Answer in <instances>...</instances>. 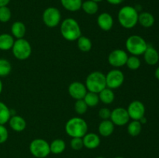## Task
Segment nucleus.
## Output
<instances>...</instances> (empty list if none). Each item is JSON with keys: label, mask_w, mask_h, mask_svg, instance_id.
<instances>
[{"label": "nucleus", "mask_w": 159, "mask_h": 158, "mask_svg": "<svg viewBox=\"0 0 159 158\" xmlns=\"http://www.w3.org/2000/svg\"><path fill=\"white\" fill-rule=\"evenodd\" d=\"M87 88L85 84L79 81H74L68 86V93L70 96L75 100L83 99L87 93Z\"/></svg>", "instance_id": "ddd939ff"}, {"label": "nucleus", "mask_w": 159, "mask_h": 158, "mask_svg": "<svg viewBox=\"0 0 159 158\" xmlns=\"http://www.w3.org/2000/svg\"><path fill=\"white\" fill-rule=\"evenodd\" d=\"M114 20L113 16L108 12H102L97 18V24L103 31H110L113 28Z\"/></svg>", "instance_id": "4468645a"}, {"label": "nucleus", "mask_w": 159, "mask_h": 158, "mask_svg": "<svg viewBox=\"0 0 159 158\" xmlns=\"http://www.w3.org/2000/svg\"><path fill=\"white\" fill-rule=\"evenodd\" d=\"M99 101L106 105H110L113 103L115 99V94L112 89L109 88H105L99 93Z\"/></svg>", "instance_id": "4be33fe9"}, {"label": "nucleus", "mask_w": 159, "mask_h": 158, "mask_svg": "<svg viewBox=\"0 0 159 158\" xmlns=\"http://www.w3.org/2000/svg\"><path fill=\"white\" fill-rule=\"evenodd\" d=\"M30 152L36 158H46L51 153L50 143L43 139H35L30 143Z\"/></svg>", "instance_id": "0eeeda50"}, {"label": "nucleus", "mask_w": 159, "mask_h": 158, "mask_svg": "<svg viewBox=\"0 0 159 158\" xmlns=\"http://www.w3.org/2000/svg\"><path fill=\"white\" fill-rule=\"evenodd\" d=\"M96 158H105V157H103V156H97V157Z\"/></svg>", "instance_id": "c03bdc74"}, {"label": "nucleus", "mask_w": 159, "mask_h": 158, "mask_svg": "<svg viewBox=\"0 0 159 158\" xmlns=\"http://www.w3.org/2000/svg\"><path fill=\"white\" fill-rule=\"evenodd\" d=\"M114 127L115 125L110 119L102 120L99 123V128H98L99 135L103 137H108V136H111L114 131Z\"/></svg>", "instance_id": "a211bd4d"}, {"label": "nucleus", "mask_w": 159, "mask_h": 158, "mask_svg": "<svg viewBox=\"0 0 159 158\" xmlns=\"http://www.w3.org/2000/svg\"><path fill=\"white\" fill-rule=\"evenodd\" d=\"M62 6L69 12H77L82 8V0H61Z\"/></svg>", "instance_id": "5701e85b"}, {"label": "nucleus", "mask_w": 159, "mask_h": 158, "mask_svg": "<svg viewBox=\"0 0 159 158\" xmlns=\"http://www.w3.org/2000/svg\"><path fill=\"white\" fill-rule=\"evenodd\" d=\"M11 116L12 115L10 108L4 102H0V125H5L7 123Z\"/></svg>", "instance_id": "a878e982"}, {"label": "nucleus", "mask_w": 159, "mask_h": 158, "mask_svg": "<svg viewBox=\"0 0 159 158\" xmlns=\"http://www.w3.org/2000/svg\"><path fill=\"white\" fill-rule=\"evenodd\" d=\"M158 54H159V51H158Z\"/></svg>", "instance_id": "a18cd8bd"}, {"label": "nucleus", "mask_w": 159, "mask_h": 158, "mask_svg": "<svg viewBox=\"0 0 159 158\" xmlns=\"http://www.w3.org/2000/svg\"><path fill=\"white\" fill-rule=\"evenodd\" d=\"M83 100L85 101V104L88 107H96L99 102V94L97 93L87 91Z\"/></svg>", "instance_id": "c85d7f7f"}, {"label": "nucleus", "mask_w": 159, "mask_h": 158, "mask_svg": "<svg viewBox=\"0 0 159 158\" xmlns=\"http://www.w3.org/2000/svg\"><path fill=\"white\" fill-rule=\"evenodd\" d=\"M139 122H141V123L142 124V125H143V124H145L146 122H147V119H146L145 116H144V117H142L141 119H140Z\"/></svg>", "instance_id": "58836bf2"}, {"label": "nucleus", "mask_w": 159, "mask_h": 158, "mask_svg": "<svg viewBox=\"0 0 159 158\" xmlns=\"http://www.w3.org/2000/svg\"><path fill=\"white\" fill-rule=\"evenodd\" d=\"M110 119L115 125L123 126L128 123L130 120V116L126 108L117 107L111 111Z\"/></svg>", "instance_id": "9b49d317"}, {"label": "nucleus", "mask_w": 159, "mask_h": 158, "mask_svg": "<svg viewBox=\"0 0 159 158\" xmlns=\"http://www.w3.org/2000/svg\"><path fill=\"white\" fill-rule=\"evenodd\" d=\"M9 137V132L5 125H0V144L4 143Z\"/></svg>", "instance_id": "f704fd0d"}, {"label": "nucleus", "mask_w": 159, "mask_h": 158, "mask_svg": "<svg viewBox=\"0 0 159 158\" xmlns=\"http://www.w3.org/2000/svg\"><path fill=\"white\" fill-rule=\"evenodd\" d=\"M128 54L125 50L121 49H116L112 51L108 56V62L112 67L119 68L126 65Z\"/></svg>", "instance_id": "9d476101"}, {"label": "nucleus", "mask_w": 159, "mask_h": 158, "mask_svg": "<svg viewBox=\"0 0 159 158\" xmlns=\"http://www.w3.org/2000/svg\"><path fill=\"white\" fill-rule=\"evenodd\" d=\"M130 119L139 121L145 115V106L141 101L135 100L129 104L127 108Z\"/></svg>", "instance_id": "f8f14e48"}, {"label": "nucleus", "mask_w": 159, "mask_h": 158, "mask_svg": "<svg viewBox=\"0 0 159 158\" xmlns=\"http://www.w3.org/2000/svg\"><path fill=\"white\" fill-rule=\"evenodd\" d=\"M12 71V64L8 60L0 58V77H6Z\"/></svg>", "instance_id": "c756f323"}, {"label": "nucleus", "mask_w": 159, "mask_h": 158, "mask_svg": "<svg viewBox=\"0 0 159 158\" xmlns=\"http://www.w3.org/2000/svg\"><path fill=\"white\" fill-rule=\"evenodd\" d=\"M105 76L107 88L112 90L116 89L121 87L124 82V73L117 68H114L110 71Z\"/></svg>", "instance_id": "1a4fd4ad"}, {"label": "nucleus", "mask_w": 159, "mask_h": 158, "mask_svg": "<svg viewBox=\"0 0 159 158\" xmlns=\"http://www.w3.org/2000/svg\"><path fill=\"white\" fill-rule=\"evenodd\" d=\"M65 132L71 138H82L88 132L86 121L81 117H73L65 124Z\"/></svg>", "instance_id": "7ed1b4c3"}, {"label": "nucleus", "mask_w": 159, "mask_h": 158, "mask_svg": "<svg viewBox=\"0 0 159 158\" xmlns=\"http://www.w3.org/2000/svg\"><path fill=\"white\" fill-rule=\"evenodd\" d=\"M92 1H93V2H96L99 3V2H100L103 1V0H92Z\"/></svg>", "instance_id": "79ce46f5"}, {"label": "nucleus", "mask_w": 159, "mask_h": 158, "mask_svg": "<svg viewBox=\"0 0 159 158\" xmlns=\"http://www.w3.org/2000/svg\"><path fill=\"white\" fill-rule=\"evenodd\" d=\"M66 148V143L61 139H54L50 143V150L54 154H61L63 153Z\"/></svg>", "instance_id": "b1692460"}, {"label": "nucleus", "mask_w": 159, "mask_h": 158, "mask_svg": "<svg viewBox=\"0 0 159 158\" xmlns=\"http://www.w3.org/2000/svg\"><path fill=\"white\" fill-rule=\"evenodd\" d=\"M42 20L48 27H56L61 23V14L57 8L48 7L43 11L42 14Z\"/></svg>", "instance_id": "6e6552de"}, {"label": "nucleus", "mask_w": 159, "mask_h": 158, "mask_svg": "<svg viewBox=\"0 0 159 158\" xmlns=\"http://www.w3.org/2000/svg\"><path fill=\"white\" fill-rule=\"evenodd\" d=\"M85 85L88 91L99 94L102 90L107 88L105 74L101 71L90 73L85 79Z\"/></svg>", "instance_id": "20e7f679"}, {"label": "nucleus", "mask_w": 159, "mask_h": 158, "mask_svg": "<svg viewBox=\"0 0 159 158\" xmlns=\"http://www.w3.org/2000/svg\"><path fill=\"white\" fill-rule=\"evenodd\" d=\"M2 89H3V84H2V81H1V79H0V94H1L2 91Z\"/></svg>", "instance_id": "a19ab883"}, {"label": "nucleus", "mask_w": 159, "mask_h": 158, "mask_svg": "<svg viewBox=\"0 0 159 158\" xmlns=\"http://www.w3.org/2000/svg\"><path fill=\"white\" fill-rule=\"evenodd\" d=\"M141 62L139 57L134 55L128 57L127 63H126V65H127V68L130 70H132V71H136V70L139 69L140 67H141Z\"/></svg>", "instance_id": "7c9ffc66"}, {"label": "nucleus", "mask_w": 159, "mask_h": 158, "mask_svg": "<svg viewBox=\"0 0 159 158\" xmlns=\"http://www.w3.org/2000/svg\"><path fill=\"white\" fill-rule=\"evenodd\" d=\"M61 33L66 40L75 41L82 36V30L75 19L67 18L61 23Z\"/></svg>", "instance_id": "f03ea898"}, {"label": "nucleus", "mask_w": 159, "mask_h": 158, "mask_svg": "<svg viewBox=\"0 0 159 158\" xmlns=\"http://www.w3.org/2000/svg\"><path fill=\"white\" fill-rule=\"evenodd\" d=\"M155 17L148 12H142L138 15V23L144 28H150L155 24Z\"/></svg>", "instance_id": "aec40b11"}, {"label": "nucleus", "mask_w": 159, "mask_h": 158, "mask_svg": "<svg viewBox=\"0 0 159 158\" xmlns=\"http://www.w3.org/2000/svg\"><path fill=\"white\" fill-rule=\"evenodd\" d=\"M138 11L134 6H123L118 12V22L125 29H132L138 23Z\"/></svg>", "instance_id": "f257e3e1"}, {"label": "nucleus", "mask_w": 159, "mask_h": 158, "mask_svg": "<svg viewBox=\"0 0 159 158\" xmlns=\"http://www.w3.org/2000/svg\"><path fill=\"white\" fill-rule=\"evenodd\" d=\"M11 0H0V7L2 6H7Z\"/></svg>", "instance_id": "4c0bfd02"}, {"label": "nucleus", "mask_w": 159, "mask_h": 158, "mask_svg": "<svg viewBox=\"0 0 159 158\" xmlns=\"http://www.w3.org/2000/svg\"><path fill=\"white\" fill-rule=\"evenodd\" d=\"M14 37L9 33L0 34V50L7 51L12 50L14 44Z\"/></svg>", "instance_id": "412c9836"}, {"label": "nucleus", "mask_w": 159, "mask_h": 158, "mask_svg": "<svg viewBox=\"0 0 159 158\" xmlns=\"http://www.w3.org/2000/svg\"><path fill=\"white\" fill-rule=\"evenodd\" d=\"M155 77H156V78L159 81V67L158 68H157V69L155 70Z\"/></svg>", "instance_id": "ea45409f"}, {"label": "nucleus", "mask_w": 159, "mask_h": 158, "mask_svg": "<svg viewBox=\"0 0 159 158\" xmlns=\"http://www.w3.org/2000/svg\"><path fill=\"white\" fill-rule=\"evenodd\" d=\"M78 48L82 52H89L91 50L93 43L91 40L85 36H81L77 40Z\"/></svg>", "instance_id": "bb28decb"}, {"label": "nucleus", "mask_w": 159, "mask_h": 158, "mask_svg": "<svg viewBox=\"0 0 159 158\" xmlns=\"http://www.w3.org/2000/svg\"><path fill=\"white\" fill-rule=\"evenodd\" d=\"M26 26L21 21H16L11 26V33L12 36L15 38L22 39L24 37L26 33Z\"/></svg>", "instance_id": "6ab92c4d"}, {"label": "nucleus", "mask_w": 159, "mask_h": 158, "mask_svg": "<svg viewBox=\"0 0 159 158\" xmlns=\"http://www.w3.org/2000/svg\"><path fill=\"white\" fill-rule=\"evenodd\" d=\"M84 147L89 150H94L100 145V137L98 134L94 133H87L82 137Z\"/></svg>", "instance_id": "2eb2a0df"}, {"label": "nucleus", "mask_w": 159, "mask_h": 158, "mask_svg": "<svg viewBox=\"0 0 159 158\" xmlns=\"http://www.w3.org/2000/svg\"><path fill=\"white\" fill-rule=\"evenodd\" d=\"M70 146H71V149L74 150H80L84 147L83 141H82V138L79 137H74L71 139L70 142Z\"/></svg>", "instance_id": "72a5a7b5"}, {"label": "nucleus", "mask_w": 159, "mask_h": 158, "mask_svg": "<svg viewBox=\"0 0 159 158\" xmlns=\"http://www.w3.org/2000/svg\"><path fill=\"white\" fill-rule=\"evenodd\" d=\"M8 122L10 128L13 131L18 132V133L23 131L26 126V120L22 116H18V115H14L11 116Z\"/></svg>", "instance_id": "dca6fc26"}, {"label": "nucleus", "mask_w": 159, "mask_h": 158, "mask_svg": "<svg viewBox=\"0 0 159 158\" xmlns=\"http://www.w3.org/2000/svg\"><path fill=\"white\" fill-rule=\"evenodd\" d=\"M144 61L149 65H155L159 61V54L158 51L153 47L152 46L148 45L144 53Z\"/></svg>", "instance_id": "f3484780"}, {"label": "nucleus", "mask_w": 159, "mask_h": 158, "mask_svg": "<svg viewBox=\"0 0 159 158\" xmlns=\"http://www.w3.org/2000/svg\"><path fill=\"white\" fill-rule=\"evenodd\" d=\"M11 17H12V12L8 6L0 7V22L1 23H7L10 20Z\"/></svg>", "instance_id": "2f4dec72"}, {"label": "nucleus", "mask_w": 159, "mask_h": 158, "mask_svg": "<svg viewBox=\"0 0 159 158\" xmlns=\"http://www.w3.org/2000/svg\"><path fill=\"white\" fill-rule=\"evenodd\" d=\"M12 54L19 60H25L29 58L32 53V47L27 40L24 38L15 40L12 47Z\"/></svg>", "instance_id": "423d86ee"}, {"label": "nucleus", "mask_w": 159, "mask_h": 158, "mask_svg": "<svg viewBox=\"0 0 159 158\" xmlns=\"http://www.w3.org/2000/svg\"><path fill=\"white\" fill-rule=\"evenodd\" d=\"M142 130V124L138 120H133L128 123L127 125V133L131 136H138Z\"/></svg>", "instance_id": "cd10ccee"}, {"label": "nucleus", "mask_w": 159, "mask_h": 158, "mask_svg": "<svg viewBox=\"0 0 159 158\" xmlns=\"http://www.w3.org/2000/svg\"><path fill=\"white\" fill-rule=\"evenodd\" d=\"M148 44L142 37L139 35H131L127 39L125 43L127 52L134 56L143 55Z\"/></svg>", "instance_id": "39448f33"}, {"label": "nucleus", "mask_w": 159, "mask_h": 158, "mask_svg": "<svg viewBox=\"0 0 159 158\" xmlns=\"http://www.w3.org/2000/svg\"><path fill=\"white\" fill-rule=\"evenodd\" d=\"M107 1L110 4L114 5V6H116V5L121 4V3H122L123 2L125 1V0H107Z\"/></svg>", "instance_id": "e433bc0d"}, {"label": "nucleus", "mask_w": 159, "mask_h": 158, "mask_svg": "<svg viewBox=\"0 0 159 158\" xmlns=\"http://www.w3.org/2000/svg\"><path fill=\"white\" fill-rule=\"evenodd\" d=\"M81 9L88 15H94L99 10V5L97 2L92 0H86L85 2H82Z\"/></svg>", "instance_id": "393cba45"}, {"label": "nucleus", "mask_w": 159, "mask_h": 158, "mask_svg": "<svg viewBox=\"0 0 159 158\" xmlns=\"http://www.w3.org/2000/svg\"><path fill=\"white\" fill-rule=\"evenodd\" d=\"M111 111L108 108H102L99 111V116L102 120H107L110 119Z\"/></svg>", "instance_id": "c9c22d12"}, {"label": "nucleus", "mask_w": 159, "mask_h": 158, "mask_svg": "<svg viewBox=\"0 0 159 158\" xmlns=\"http://www.w3.org/2000/svg\"><path fill=\"white\" fill-rule=\"evenodd\" d=\"M115 158H124V157H123V156H116V157Z\"/></svg>", "instance_id": "37998d69"}, {"label": "nucleus", "mask_w": 159, "mask_h": 158, "mask_svg": "<svg viewBox=\"0 0 159 158\" xmlns=\"http://www.w3.org/2000/svg\"><path fill=\"white\" fill-rule=\"evenodd\" d=\"M75 110L76 113L79 115H83L88 110V106L83 99L76 100L75 103Z\"/></svg>", "instance_id": "473e14b6"}]
</instances>
